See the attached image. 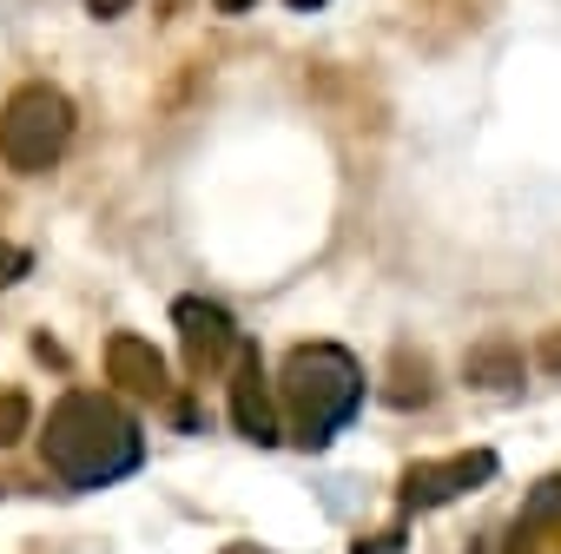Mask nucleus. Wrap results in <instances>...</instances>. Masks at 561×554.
<instances>
[{
  "mask_svg": "<svg viewBox=\"0 0 561 554\" xmlns=\"http://www.w3.org/2000/svg\"><path fill=\"white\" fill-rule=\"evenodd\" d=\"M139 455L146 449H139L133 416L119 403H106V396H67L54 409V423H47V462L73 488H106V482L133 475Z\"/></svg>",
  "mask_w": 561,
  "mask_h": 554,
  "instance_id": "obj_1",
  "label": "nucleus"
},
{
  "mask_svg": "<svg viewBox=\"0 0 561 554\" xmlns=\"http://www.w3.org/2000/svg\"><path fill=\"white\" fill-rule=\"evenodd\" d=\"M285 396H291V423L305 449H331L337 429L364 409V370L351 350L337 344H311L285 363Z\"/></svg>",
  "mask_w": 561,
  "mask_h": 554,
  "instance_id": "obj_2",
  "label": "nucleus"
},
{
  "mask_svg": "<svg viewBox=\"0 0 561 554\" xmlns=\"http://www.w3.org/2000/svg\"><path fill=\"white\" fill-rule=\"evenodd\" d=\"M73 139V106L54 86H21L0 113V159L14 172H47Z\"/></svg>",
  "mask_w": 561,
  "mask_h": 554,
  "instance_id": "obj_3",
  "label": "nucleus"
},
{
  "mask_svg": "<svg viewBox=\"0 0 561 554\" xmlns=\"http://www.w3.org/2000/svg\"><path fill=\"white\" fill-rule=\"evenodd\" d=\"M495 475V455H456V462H430V469H410V482H403V501L410 508H436V501H449V495H462V488H476V482H489Z\"/></svg>",
  "mask_w": 561,
  "mask_h": 554,
  "instance_id": "obj_4",
  "label": "nucleus"
},
{
  "mask_svg": "<svg viewBox=\"0 0 561 554\" xmlns=\"http://www.w3.org/2000/svg\"><path fill=\"white\" fill-rule=\"evenodd\" d=\"M231 416L251 442H277V409H271V390H264V370L244 363L238 383H231Z\"/></svg>",
  "mask_w": 561,
  "mask_h": 554,
  "instance_id": "obj_5",
  "label": "nucleus"
},
{
  "mask_svg": "<svg viewBox=\"0 0 561 554\" xmlns=\"http://www.w3.org/2000/svg\"><path fill=\"white\" fill-rule=\"evenodd\" d=\"M179 324H185V350H192L198 363H211V357H225V350H231V318H225L218 304L185 298V304H179Z\"/></svg>",
  "mask_w": 561,
  "mask_h": 554,
  "instance_id": "obj_6",
  "label": "nucleus"
},
{
  "mask_svg": "<svg viewBox=\"0 0 561 554\" xmlns=\"http://www.w3.org/2000/svg\"><path fill=\"white\" fill-rule=\"evenodd\" d=\"M14 277H27V251H14V244H0V291H8Z\"/></svg>",
  "mask_w": 561,
  "mask_h": 554,
  "instance_id": "obj_7",
  "label": "nucleus"
},
{
  "mask_svg": "<svg viewBox=\"0 0 561 554\" xmlns=\"http://www.w3.org/2000/svg\"><path fill=\"white\" fill-rule=\"evenodd\" d=\"M126 8V0H93V14H119Z\"/></svg>",
  "mask_w": 561,
  "mask_h": 554,
  "instance_id": "obj_8",
  "label": "nucleus"
},
{
  "mask_svg": "<svg viewBox=\"0 0 561 554\" xmlns=\"http://www.w3.org/2000/svg\"><path fill=\"white\" fill-rule=\"evenodd\" d=\"M218 8H225V14H238V8H244V0H218Z\"/></svg>",
  "mask_w": 561,
  "mask_h": 554,
  "instance_id": "obj_9",
  "label": "nucleus"
}]
</instances>
